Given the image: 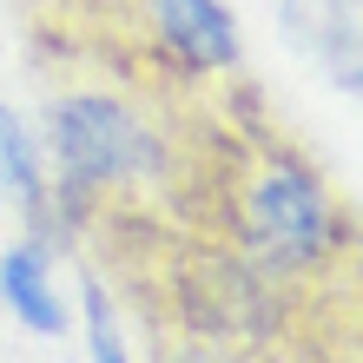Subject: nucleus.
<instances>
[{"label": "nucleus", "mask_w": 363, "mask_h": 363, "mask_svg": "<svg viewBox=\"0 0 363 363\" xmlns=\"http://www.w3.org/2000/svg\"><path fill=\"white\" fill-rule=\"evenodd\" d=\"M179 311L199 337H264L271 330V291L264 277L238 264V258H218V251H199L185 258L179 271Z\"/></svg>", "instance_id": "obj_3"}, {"label": "nucleus", "mask_w": 363, "mask_h": 363, "mask_svg": "<svg viewBox=\"0 0 363 363\" xmlns=\"http://www.w3.org/2000/svg\"><path fill=\"white\" fill-rule=\"evenodd\" d=\"M0 304L13 311V324H27L33 337H60L67 330V304L53 291V264H47V245L27 238L0 258Z\"/></svg>", "instance_id": "obj_5"}, {"label": "nucleus", "mask_w": 363, "mask_h": 363, "mask_svg": "<svg viewBox=\"0 0 363 363\" xmlns=\"http://www.w3.org/2000/svg\"><path fill=\"white\" fill-rule=\"evenodd\" d=\"M165 363H238V357H211V350H191V357H165Z\"/></svg>", "instance_id": "obj_8"}, {"label": "nucleus", "mask_w": 363, "mask_h": 363, "mask_svg": "<svg viewBox=\"0 0 363 363\" xmlns=\"http://www.w3.org/2000/svg\"><path fill=\"white\" fill-rule=\"evenodd\" d=\"M79 304H86V350H93V363H133V357H125V344H119L113 297H106L99 284H86V291H79Z\"/></svg>", "instance_id": "obj_7"}, {"label": "nucleus", "mask_w": 363, "mask_h": 363, "mask_svg": "<svg viewBox=\"0 0 363 363\" xmlns=\"http://www.w3.org/2000/svg\"><path fill=\"white\" fill-rule=\"evenodd\" d=\"M53 152H60V179L73 191L139 185L165 172V145L152 139V125L106 93H73L53 106Z\"/></svg>", "instance_id": "obj_1"}, {"label": "nucleus", "mask_w": 363, "mask_h": 363, "mask_svg": "<svg viewBox=\"0 0 363 363\" xmlns=\"http://www.w3.org/2000/svg\"><path fill=\"white\" fill-rule=\"evenodd\" d=\"M245 245H251V258H258L264 277L311 271L337 245V205L324 199L311 165H297V159L264 165V179L245 199Z\"/></svg>", "instance_id": "obj_2"}, {"label": "nucleus", "mask_w": 363, "mask_h": 363, "mask_svg": "<svg viewBox=\"0 0 363 363\" xmlns=\"http://www.w3.org/2000/svg\"><path fill=\"white\" fill-rule=\"evenodd\" d=\"M0 191L27 211V225H47V179H40V152L7 106H0Z\"/></svg>", "instance_id": "obj_6"}, {"label": "nucleus", "mask_w": 363, "mask_h": 363, "mask_svg": "<svg viewBox=\"0 0 363 363\" xmlns=\"http://www.w3.org/2000/svg\"><path fill=\"white\" fill-rule=\"evenodd\" d=\"M152 27L179 53L185 73L238 67V20H231L225 0H152Z\"/></svg>", "instance_id": "obj_4"}]
</instances>
